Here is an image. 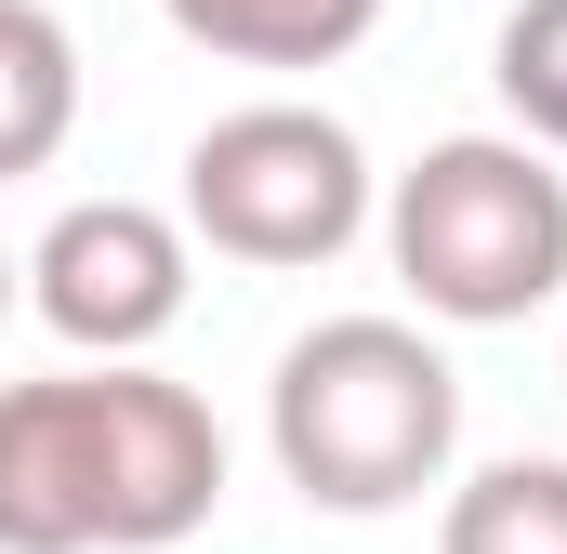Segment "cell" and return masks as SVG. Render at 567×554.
Segmentation results:
<instances>
[{
  "mask_svg": "<svg viewBox=\"0 0 567 554\" xmlns=\"http://www.w3.org/2000/svg\"><path fill=\"white\" fill-rule=\"evenodd\" d=\"M158 13H172V40H198L225 66H343L383 27V0H158Z\"/></svg>",
  "mask_w": 567,
  "mask_h": 554,
  "instance_id": "obj_7",
  "label": "cell"
},
{
  "mask_svg": "<svg viewBox=\"0 0 567 554\" xmlns=\"http://www.w3.org/2000/svg\"><path fill=\"white\" fill-rule=\"evenodd\" d=\"M185 277H198V238L145 198H66L27 252V317L53 343H80V370H133L145 343L185 317Z\"/></svg>",
  "mask_w": 567,
  "mask_h": 554,
  "instance_id": "obj_5",
  "label": "cell"
},
{
  "mask_svg": "<svg viewBox=\"0 0 567 554\" xmlns=\"http://www.w3.org/2000/svg\"><path fill=\"white\" fill-rule=\"evenodd\" d=\"M383 252L449 330H515L567 290V172L515 133H449L383 185Z\"/></svg>",
  "mask_w": 567,
  "mask_h": 554,
  "instance_id": "obj_3",
  "label": "cell"
},
{
  "mask_svg": "<svg viewBox=\"0 0 567 554\" xmlns=\"http://www.w3.org/2000/svg\"><path fill=\"white\" fill-rule=\"evenodd\" d=\"M13 304H27V252L0 238V317H13Z\"/></svg>",
  "mask_w": 567,
  "mask_h": 554,
  "instance_id": "obj_10",
  "label": "cell"
},
{
  "mask_svg": "<svg viewBox=\"0 0 567 554\" xmlns=\"http://www.w3.org/2000/svg\"><path fill=\"white\" fill-rule=\"evenodd\" d=\"M435 554H567V462H542V449L475 462L435 515Z\"/></svg>",
  "mask_w": 567,
  "mask_h": 554,
  "instance_id": "obj_8",
  "label": "cell"
},
{
  "mask_svg": "<svg viewBox=\"0 0 567 554\" xmlns=\"http://www.w3.org/2000/svg\"><path fill=\"white\" fill-rule=\"evenodd\" d=\"M383 212V172L370 145L343 133L330 106H225L212 133L185 145V238L225 252V265H265V277H303L330 252H357Z\"/></svg>",
  "mask_w": 567,
  "mask_h": 554,
  "instance_id": "obj_4",
  "label": "cell"
},
{
  "mask_svg": "<svg viewBox=\"0 0 567 554\" xmlns=\"http://www.w3.org/2000/svg\"><path fill=\"white\" fill-rule=\"evenodd\" d=\"M265 449L317 515H396L462 462V370L410 317H317L265 383Z\"/></svg>",
  "mask_w": 567,
  "mask_h": 554,
  "instance_id": "obj_2",
  "label": "cell"
},
{
  "mask_svg": "<svg viewBox=\"0 0 567 554\" xmlns=\"http://www.w3.org/2000/svg\"><path fill=\"white\" fill-rule=\"evenodd\" d=\"M80 133V40L53 0H0V185L53 172Z\"/></svg>",
  "mask_w": 567,
  "mask_h": 554,
  "instance_id": "obj_6",
  "label": "cell"
},
{
  "mask_svg": "<svg viewBox=\"0 0 567 554\" xmlns=\"http://www.w3.org/2000/svg\"><path fill=\"white\" fill-rule=\"evenodd\" d=\"M225 502V422L172 370L0 383V554H172Z\"/></svg>",
  "mask_w": 567,
  "mask_h": 554,
  "instance_id": "obj_1",
  "label": "cell"
},
{
  "mask_svg": "<svg viewBox=\"0 0 567 554\" xmlns=\"http://www.w3.org/2000/svg\"><path fill=\"white\" fill-rule=\"evenodd\" d=\"M488 80H502V120H515V145L567 158V0H515V13H502Z\"/></svg>",
  "mask_w": 567,
  "mask_h": 554,
  "instance_id": "obj_9",
  "label": "cell"
}]
</instances>
